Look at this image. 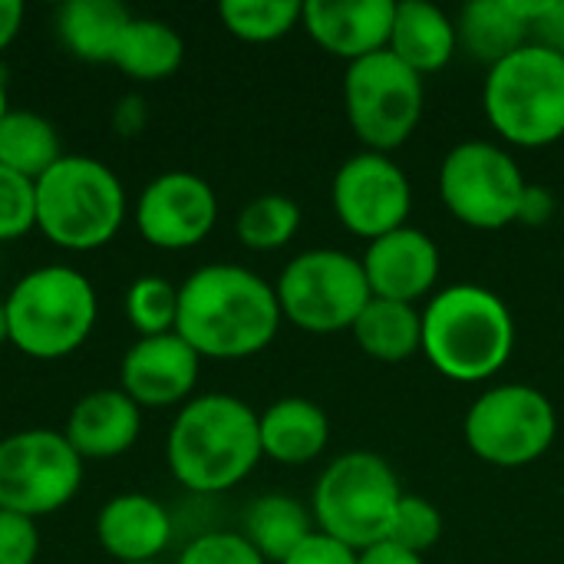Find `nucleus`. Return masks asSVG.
Listing matches in <instances>:
<instances>
[{
  "instance_id": "obj_1",
  "label": "nucleus",
  "mask_w": 564,
  "mask_h": 564,
  "mask_svg": "<svg viewBox=\"0 0 564 564\" xmlns=\"http://www.w3.org/2000/svg\"><path fill=\"white\" fill-rule=\"evenodd\" d=\"M274 284L241 264H205L178 288L175 334L205 360H245L281 330Z\"/></svg>"
},
{
  "instance_id": "obj_2",
  "label": "nucleus",
  "mask_w": 564,
  "mask_h": 564,
  "mask_svg": "<svg viewBox=\"0 0 564 564\" xmlns=\"http://www.w3.org/2000/svg\"><path fill=\"white\" fill-rule=\"evenodd\" d=\"M258 413L231 393H202L178 406L165 463L172 479L195 496H218L241 486L261 463Z\"/></svg>"
},
{
  "instance_id": "obj_3",
  "label": "nucleus",
  "mask_w": 564,
  "mask_h": 564,
  "mask_svg": "<svg viewBox=\"0 0 564 564\" xmlns=\"http://www.w3.org/2000/svg\"><path fill=\"white\" fill-rule=\"evenodd\" d=\"M516 350L509 304L482 284H453L433 294L423 311V357L453 383L496 377Z\"/></svg>"
},
{
  "instance_id": "obj_4",
  "label": "nucleus",
  "mask_w": 564,
  "mask_h": 564,
  "mask_svg": "<svg viewBox=\"0 0 564 564\" xmlns=\"http://www.w3.org/2000/svg\"><path fill=\"white\" fill-rule=\"evenodd\" d=\"M10 344L30 360H63L76 354L99 314L93 281L69 264L26 271L3 297Z\"/></svg>"
},
{
  "instance_id": "obj_5",
  "label": "nucleus",
  "mask_w": 564,
  "mask_h": 564,
  "mask_svg": "<svg viewBox=\"0 0 564 564\" xmlns=\"http://www.w3.org/2000/svg\"><path fill=\"white\" fill-rule=\"evenodd\" d=\"M36 231L63 251H96L126 221L119 175L93 155H63L36 182Z\"/></svg>"
},
{
  "instance_id": "obj_6",
  "label": "nucleus",
  "mask_w": 564,
  "mask_h": 564,
  "mask_svg": "<svg viewBox=\"0 0 564 564\" xmlns=\"http://www.w3.org/2000/svg\"><path fill=\"white\" fill-rule=\"evenodd\" d=\"M489 126L519 149H545L564 135V56L522 46L496 63L482 86Z\"/></svg>"
},
{
  "instance_id": "obj_7",
  "label": "nucleus",
  "mask_w": 564,
  "mask_h": 564,
  "mask_svg": "<svg viewBox=\"0 0 564 564\" xmlns=\"http://www.w3.org/2000/svg\"><path fill=\"white\" fill-rule=\"evenodd\" d=\"M403 499V486L387 459L377 453L357 449L337 456L317 479L311 512L317 532L344 542L354 552H364L377 542H387L393 512Z\"/></svg>"
},
{
  "instance_id": "obj_8",
  "label": "nucleus",
  "mask_w": 564,
  "mask_h": 564,
  "mask_svg": "<svg viewBox=\"0 0 564 564\" xmlns=\"http://www.w3.org/2000/svg\"><path fill=\"white\" fill-rule=\"evenodd\" d=\"M274 294L281 317L307 334L350 330L373 297L360 258L337 248H314L291 258Z\"/></svg>"
},
{
  "instance_id": "obj_9",
  "label": "nucleus",
  "mask_w": 564,
  "mask_h": 564,
  "mask_svg": "<svg viewBox=\"0 0 564 564\" xmlns=\"http://www.w3.org/2000/svg\"><path fill=\"white\" fill-rule=\"evenodd\" d=\"M423 76L400 63L390 50L347 63L344 109L367 152L390 155L400 149L423 119Z\"/></svg>"
},
{
  "instance_id": "obj_10",
  "label": "nucleus",
  "mask_w": 564,
  "mask_h": 564,
  "mask_svg": "<svg viewBox=\"0 0 564 564\" xmlns=\"http://www.w3.org/2000/svg\"><path fill=\"white\" fill-rule=\"evenodd\" d=\"M463 433L476 459L499 469H519L552 449L558 413L539 387L502 383L469 406Z\"/></svg>"
},
{
  "instance_id": "obj_11",
  "label": "nucleus",
  "mask_w": 564,
  "mask_h": 564,
  "mask_svg": "<svg viewBox=\"0 0 564 564\" xmlns=\"http://www.w3.org/2000/svg\"><path fill=\"white\" fill-rule=\"evenodd\" d=\"M525 188L529 182L519 162L496 142H459L440 165V198L446 212L476 231H499L519 221Z\"/></svg>"
},
{
  "instance_id": "obj_12",
  "label": "nucleus",
  "mask_w": 564,
  "mask_h": 564,
  "mask_svg": "<svg viewBox=\"0 0 564 564\" xmlns=\"http://www.w3.org/2000/svg\"><path fill=\"white\" fill-rule=\"evenodd\" d=\"M83 486V459L56 430H20L0 440V509L26 519L66 509Z\"/></svg>"
},
{
  "instance_id": "obj_13",
  "label": "nucleus",
  "mask_w": 564,
  "mask_h": 564,
  "mask_svg": "<svg viewBox=\"0 0 564 564\" xmlns=\"http://www.w3.org/2000/svg\"><path fill=\"white\" fill-rule=\"evenodd\" d=\"M330 202L350 235L377 241L406 225L413 208V185L390 155L364 149L337 169Z\"/></svg>"
},
{
  "instance_id": "obj_14",
  "label": "nucleus",
  "mask_w": 564,
  "mask_h": 564,
  "mask_svg": "<svg viewBox=\"0 0 564 564\" xmlns=\"http://www.w3.org/2000/svg\"><path fill=\"white\" fill-rule=\"evenodd\" d=\"M135 231L159 251L202 245L218 221V195L195 172H162L135 198Z\"/></svg>"
},
{
  "instance_id": "obj_15",
  "label": "nucleus",
  "mask_w": 564,
  "mask_h": 564,
  "mask_svg": "<svg viewBox=\"0 0 564 564\" xmlns=\"http://www.w3.org/2000/svg\"><path fill=\"white\" fill-rule=\"evenodd\" d=\"M202 357L172 330L139 337L119 364V390L142 410L185 406L195 393Z\"/></svg>"
},
{
  "instance_id": "obj_16",
  "label": "nucleus",
  "mask_w": 564,
  "mask_h": 564,
  "mask_svg": "<svg viewBox=\"0 0 564 564\" xmlns=\"http://www.w3.org/2000/svg\"><path fill=\"white\" fill-rule=\"evenodd\" d=\"M370 294L383 301L416 304L440 281V248L420 228H397L367 245L360 258Z\"/></svg>"
},
{
  "instance_id": "obj_17",
  "label": "nucleus",
  "mask_w": 564,
  "mask_h": 564,
  "mask_svg": "<svg viewBox=\"0 0 564 564\" xmlns=\"http://www.w3.org/2000/svg\"><path fill=\"white\" fill-rule=\"evenodd\" d=\"M393 10V0H307L301 23L321 50L357 63L390 46Z\"/></svg>"
},
{
  "instance_id": "obj_18",
  "label": "nucleus",
  "mask_w": 564,
  "mask_h": 564,
  "mask_svg": "<svg viewBox=\"0 0 564 564\" xmlns=\"http://www.w3.org/2000/svg\"><path fill=\"white\" fill-rule=\"evenodd\" d=\"M142 433V406H135L119 387L93 390L79 397L66 416L63 436L79 459H116L135 446Z\"/></svg>"
},
{
  "instance_id": "obj_19",
  "label": "nucleus",
  "mask_w": 564,
  "mask_h": 564,
  "mask_svg": "<svg viewBox=\"0 0 564 564\" xmlns=\"http://www.w3.org/2000/svg\"><path fill=\"white\" fill-rule=\"evenodd\" d=\"M96 539L119 564L155 562L172 542V516L145 492H122L99 509Z\"/></svg>"
},
{
  "instance_id": "obj_20",
  "label": "nucleus",
  "mask_w": 564,
  "mask_h": 564,
  "mask_svg": "<svg viewBox=\"0 0 564 564\" xmlns=\"http://www.w3.org/2000/svg\"><path fill=\"white\" fill-rule=\"evenodd\" d=\"M535 0H473L456 17L459 46L489 69L532 43Z\"/></svg>"
},
{
  "instance_id": "obj_21",
  "label": "nucleus",
  "mask_w": 564,
  "mask_h": 564,
  "mask_svg": "<svg viewBox=\"0 0 564 564\" xmlns=\"http://www.w3.org/2000/svg\"><path fill=\"white\" fill-rule=\"evenodd\" d=\"M413 73L430 76L453 63L459 50L456 20L426 0H403L393 10V30L387 46Z\"/></svg>"
},
{
  "instance_id": "obj_22",
  "label": "nucleus",
  "mask_w": 564,
  "mask_h": 564,
  "mask_svg": "<svg viewBox=\"0 0 564 564\" xmlns=\"http://www.w3.org/2000/svg\"><path fill=\"white\" fill-rule=\"evenodd\" d=\"M261 453L281 466L314 463L330 443V416L304 397H284L258 416Z\"/></svg>"
},
{
  "instance_id": "obj_23",
  "label": "nucleus",
  "mask_w": 564,
  "mask_h": 564,
  "mask_svg": "<svg viewBox=\"0 0 564 564\" xmlns=\"http://www.w3.org/2000/svg\"><path fill=\"white\" fill-rule=\"evenodd\" d=\"M129 20L119 0H66L56 10V36L83 63H112Z\"/></svg>"
},
{
  "instance_id": "obj_24",
  "label": "nucleus",
  "mask_w": 564,
  "mask_h": 564,
  "mask_svg": "<svg viewBox=\"0 0 564 564\" xmlns=\"http://www.w3.org/2000/svg\"><path fill=\"white\" fill-rule=\"evenodd\" d=\"M350 330L357 347L380 364H403L423 354V311L413 304L370 297Z\"/></svg>"
},
{
  "instance_id": "obj_25",
  "label": "nucleus",
  "mask_w": 564,
  "mask_h": 564,
  "mask_svg": "<svg viewBox=\"0 0 564 564\" xmlns=\"http://www.w3.org/2000/svg\"><path fill=\"white\" fill-rule=\"evenodd\" d=\"M317 532L314 512L284 492H268L254 499L245 512V539L268 564H281L304 539Z\"/></svg>"
},
{
  "instance_id": "obj_26",
  "label": "nucleus",
  "mask_w": 564,
  "mask_h": 564,
  "mask_svg": "<svg viewBox=\"0 0 564 564\" xmlns=\"http://www.w3.org/2000/svg\"><path fill=\"white\" fill-rule=\"evenodd\" d=\"M182 59H185L182 33L155 17H132L112 53V66L139 83L169 79L182 66Z\"/></svg>"
},
{
  "instance_id": "obj_27",
  "label": "nucleus",
  "mask_w": 564,
  "mask_h": 564,
  "mask_svg": "<svg viewBox=\"0 0 564 564\" xmlns=\"http://www.w3.org/2000/svg\"><path fill=\"white\" fill-rule=\"evenodd\" d=\"M63 159L53 122L33 109H10L0 122V165L36 182Z\"/></svg>"
},
{
  "instance_id": "obj_28",
  "label": "nucleus",
  "mask_w": 564,
  "mask_h": 564,
  "mask_svg": "<svg viewBox=\"0 0 564 564\" xmlns=\"http://www.w3.org/2000/svg\"><path fill=\"white\" fill-rule=\"evenodd\" d=\"M218 17L225 30L245 43H274L301 23L304 3L301 0H225L218 7Z\"/></svg>"
},
{
  "instance_id": "obj_29",
  "label": "nucleus",
  "mask_w": 564,
  "mask_h": 564,
  "mask_svg": "<svg viewBox=\"0 0 564 564\" xmlns=\"http://www.w3.org/2000/svg\"><path fill=\"white\" fill-rule=\"evenodd\" d=\"M301 228V205L288 195L251 198L235 221L238 241L251 251H278L294 241Z\"/></svg>"
},
{
  "instance_id": "obj_30",
  "label": "nucleus",
  "mask_w": 564,
  "mask_h": 564,
  "mask_svg": "<svg viewBox=\"0 0 564 564\" xmlns=\"http://www.w3.org/2000/svg\"><path fill=\"white\" fill-rule=\"evenodd\" d=\"M126 317L139 337L172 334L178 321V288L159 274L135 278L126 291Z\"/></svg>"
},
{
  "instance_id": "obj_31",
  "label": "nucleus",
  "mask_w": 564,
  "mask_h": 564,
  "mask_svg": "<svg viewBox=\"0 0 564 564\" xmlns=\"http://www.w3.org/2000/svg\"><path fill=\"white\" fill-rule=\"evenodd\" d=\"M440 539H443V516H440V509L430 499H423V496L403 492V499H400V506L393 512L387 542H393V545H400L406 552L426 555Z\"/></svg>"
},
{
  "instance_id": "obj_32",
  "label": "nucleus",
  "mask_w": 564,
  "mask_h": 564,
  "mask_svg": "<svg viewBox=\"0 0 564 564\" xmlns=\"http://www.w3.org/2000/svg\"><path fill=\"white\" fill-rule=\"evenodd\" d=\"M36 228V188L30 178L0 165V245Z\"/></svg>"
},
{
  "instance_id": "obj_33",
  "label": "nucleus",
  "mask_w": 564,
  "mask_h": 564,
  "mask_svg": "<svg viewBox=\"0 0 564 564\" xmlns=\"http://www.w3.org/2000/svg\"><path fill=\"white\" fill-rule=\"evenodd\" d=\"M175 564H268L241 532H205L192 539Z\"/></svg>"
},
{
  "instance_id": "obj_34",
  "label": "nucleus",
  "mask_w": 564,
  "mask_h": 564,
  "mask_svg": "<svg viewBox=\"0 0 564 564\" xmlns=\"http://www.w3.org/2000/svg\"><path fill=\"white\" fill-rule=\"evenodd\" d=\"M40 532L36 519L0 509V564H36Z\"/></svg>"
},
{
  "instance_id": "obj_35",
  "label": "nucleus",
  "mask_w": 564,
  "mask_h": 564,
  "mask_svg": "<svg viewBox=\"0 0 564 564\" xmlns=\"http://www.w3.org/2000/svg\"><path fill=\"white\" fill-rule=\"evenodd\" d=\"M281 564H360V552L347 549L344 542H337L324 532H314Z\"/></svg>"
},
{
  "instance_id": "obj_36",
  "label": "nucleus",
  "mask_w": 564,
  "mask_h": 564,
  "mask_svg": "<svg viewBox=\"0 0 564 564\" xmlns=\"http://www.w3.org/2000/svg\"><path fill=\"white\" fill-rule=\"evenodd\" d=\"M532 43L564 53V0H535Z\"/></svg>"
},
{
  "instance_id": "obj_37",
  "label": "nucleus",
  "mask_w": 564,
  "mask_h": 564,
  "mask_svg": "<svg viewBox=\"0 0 564 564\" xmlns=\"http://www.w3.org/2000/svg\"><path fill=\"white\" fill-rule=\"evenodd\" d=\"M112 126L119 135H139L145 126V102L139 96H122L112 112Z\"/></svg>"
},
{
  "instance_id": "obj_38",
  "label": "nucleus",
  "mask_w": 564,
  "mask_h": 564,
  "mask_svg": "<svg viewBox=\"0 0 564 564\" xmlns=\"http://www.w3.org/2000/svg\"><path fill=\"white\" fill-rule=\"evenodd\" d=\"M552 212H555L552 192L542 188V185H539V188L529 185V188H525V198H522V208H519V221H525V225H542V221L552 218Z\"/></svg>"
},
{
  "instance_id": "obj_39",
  "label": "nucleus",
  "mask_w": 564,
  "mask_h": 564,
  "mask_svg": "<svg viewBox=\"0 0 564 564\" xmlns=\"http://www.w3.org/2000/svg\"><path fill=\"white\" fill-rule=\"evenodd\" d=\"M360 564H426V562H423V555L406 552V549H400V545H393V542H377V545H370V549H364V552H360Z\"/></svg>"
},
{
  "instance_id": "obj_40",
  "label": "nucleus",
  "mask_w": 564,
  "mask_h": 564,
  "mask_svg": "<svg viewBox=\"0 0 564 564\" xmlns=\"http://www.w3.org/2000/svg\"><path fill=\"white\" fill-rule=\"evenodd\" d=\"M23 17H26V10H23L20 0H0V53L17 40V33L23 26Z\"/></svg>"
},
{
  "instance_id": "obj_41",
  "label": "nucleus",
  "mask_w": 564,
  "mask_h": 564,
  "mask_svg": "<svg viewBox=\"0 0 564 564\" xmlns=\"http://www.w3.org/2000/svg\"><path fill=\"white\" fill-rule=\"evenodd\" d=\"M3 344H10V327H7V307H3V301H0V347Z\"/></svg>"
},
{
  "instance_id": "obj_42",
  "label": "nucleus",
  "mask_w": 564,
  "mask_h": 564,
  "mask_svg": "<svg viewBox=\"0 0 564 564\" xmlns=\"http://www.w3.org/2000/svg\"><path fill=\"white\" fill-rule=\"evenodd\" d=\"M7 112H10V99H7V86H3V79H0V122H3Z\"/></svg>"
},
{
  "instance_id": "obj_43",
  "label": "nucleus",
  "mask_w": 564,
  "mask_h": 564,
  "mask_svg": "<svg viewBox=\"0 0 564 564\" xmlns=\"http://www.w3.org/2000/svg\"><path fill=\"white\" fill-rule=\"evenodd\" d=\"M139 564H159V562H139Z\"/></svg>"
},
{
  "instance_id": "obj_44",
  "label": "nucleus",
  "mask_w": 564,
  "mask_h": 564,
  "mask_svg": "<svg viewBox=\"0 0 564 564\" xmlns=\"http://www.w3.org/2000/svg\"><path fill=\"white\" fill-rule=\"evenodd\" d=\"M562 56H564V53H562Z\"/></svg>"
}]
</instances>
